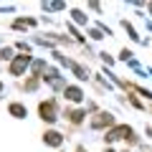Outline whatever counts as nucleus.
I'll list each match as a JSON object with an SVG mask.
<instances>
[{
  "label": "nucleus",
  "instance_id": "f257e3e1",
  "mask_svg": "<svg viewBox=\"0 0 152 152\" xmlns=\"http://www.w3.org/2000/svg\"><path fill=\"white\" fill-rule=\"evenodd\" d=\"M41 117H43L46 122H53L56 119V109H53V104H51V102L41 104Z\"/></svg>",
  "mask_w": 152,
  "mask_h": 152
},
{
  "label": "nucleus",
  "instance_id": "f03ea898",
  "mask_svg": "<svg viewBox=\"0 0 152 152\" xmlns=\"http://www.w3.org/2000/svg\"><path fill=\"white\" fill-rule=\"evenodd\" d=\"M129 137L132 134V129H129V127H117V129H112V132H109V134H107V140L109 142H114V140H119V137Z\"/></svg>",
  "mask_w": 152,
  "mask_h": 152
},
{
  "label": "nucleus",
  "instance_id": "7ed1b4c3",
  "mask_svg": "<svg viewBox=\"0 0 152 152\" xmlns=\"http://www.w3.org/2000/svg\"><path fill=\"white\" fill-rule=\"evenodd\" d=\"M26 66H28V56H18V58L13 61V66H10V74H20Z\"/></svg>",
  "mask_w": 152,
  "mask_h": 152
},
{
  "label": "nucleus",
  "instance_id": "20e7f679",
  "mask_svg": "<svg viewBox=\"0 0 152 152\" xmlns=\"http://www.w3.org/2000/svg\"><path fill=\"white\" fill-rule=\"evenodd\" d=\"M43 140H46V145H53V147L61 145V134H58V132H46Z\"/></svg>",
  "mask_w": 152,
  "mask_h": 152
},
{
  "label": "nucleus",
  "instance_id": "39448f33",
  "mask_svg": "<svg viewBox=\"0 0 152 152\" xmlns=\"http://www.w3.org/2000/svg\"><path fill=\"white\" fill-rule=\"evenodd\" d=\"M10 114L20 119V117H26V107H20V104H10Z\"/></svg>",
  "mask_w": 152,
  "mask_h": 152
},
{
  "label": "nucleus",
  "instance_id": "423d86ee",
  "mask_svg": "<svg viewBox=\"0 0 152 152\" xmlns=\"http://www.w3.org/2000/svg\"><path fill=\"white\" fill-rule=\"evenodd\" d=\"M66 96H69L71 102H79V99H81V91H79L76 86H71V89H66Z\"/></svg>",
  "mask_w": 152,
  "mask_h": 152
},
{
  "label": "nucleus",
  "instance_id": "0eeeda50",
  "mask_svg": "<svg viewBox=\"0 0 152 152\" xmlns=\"http://www.w3.org/2000/svg\"><path fill=\"white\" fill-rule=\"evenodd\" d=\"M104 122H107V124H112V117H109V114H99V119L94 122V127H102Z\"/></svg>",
  "mask_w": 152,
  "mask_h": 152
},
{
  "label": "nucleus",
  "instance_id": "6e6552de",
  "mask_svg": "<svg viewBox=\"0 0 152 152\" xmlns=\"http://www.w3.org/2000/svg\"><path fill=\"white\" fill-rule=\"evenodd\" d=\"M69 117H71V122H81V117H84V114H81V112H71Z\"/></svg>",
  "mask_w": 152,
  "mask_h": 152
},
{
  "label": "nucleus",
  "instance_id": "1a4fd4ad",
  "mask_svg": "<svg viewBox=\"0 0 152 152\" xmlns=\"http://www.w3.org/2000/svg\"><path fill=\"white\" fill-rule=\"evenodd\" d=\"M0 89H3V86H0Z\"/></svg>",
  "mask_w": 152,
  "mask_h": 152
}]
</instances>
